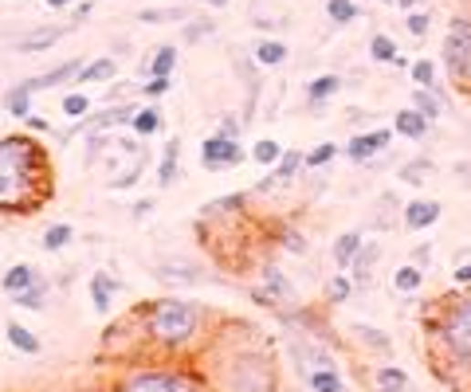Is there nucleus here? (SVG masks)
Returning <instances> with one entry per match:
<instances>
[{"label":"nucleus","mask_w":471,"mask_h":392,"mask_svg":"<svg viewBox=\"0 0 471 392\" xmlns=\"http://www.w3.org/2000/svg\"><path fill=\"white\" fill-rule=\"evenodd\" d=\"M56 192L47 150L28 134L0 138V216H36Z\"/></svg>","instance_id":"f257e3e1"},{"label":"nucleus","mask_w":471,"mask_h":392,"mask_svg":"<svg viewBox=\"0 0 471 392\" xmlns=\"http://www.w3.org/2000/svg\"><path fill=\"white\" fill-rule=\"evenodd\" d=\"M138 337L157 353H185L201 342V330H204V306L193 303V298H157V303H146L138 314Z\"/></svg>","instance_id":"f03ea898"},{"label":"nucleus","mask_w":471,"mask_h":392,"mask_svg":"<svg viewBox=\"0 0 471 392\" xmlns=\"http://www.w3.org/2000/svg\"><path fill=\"white\" fill-rule=\"evenodd\" d=\"M204 377L213 392H275V365L259 346L213 349Z\"/></svg>","instance_id":"7ed1b4c3"},{"label":"nucleus","mask_w":471,"mask_h":392,"mask_svg":"<svg viewBox=\"0 0 471 392\" xmlns=\"http://www.w3.org/2000/svg\"><path fill=\"white\" fill-rule=\"evenodd\" d=\"M424 334L436 349V369H471V291H455V298L440 303Z\"/></svg>","instance_id":"20e7f679"},{"label":"nucleus","mask_w":471,"mask_h":392,"mask_svg":"<svg viewBox=\"0 0 471 392\" xmlns=\"http://www.w3.org/2000/svg\"><path fill=\"white\" fill-rule=\"evenodd\" d=\"M114 392H213L208 377L181 361H138L114 381Z\"/></svg>","instance_id":"39448f33"},{"label":"nucleus","mask_w":471,"mask_h":392,"mask_svg":"<svg viewBox=\"0 0 471 392\" xmlns=\"http://www.w3.org/2000/svg\"><path fill=\"white\" fill-rule=\"evenodd\" d=\"M440 67L455 87L471 95V12H455L440 44Z\"/></svg>","instance_id":"423d86ee"},{"label":"nucleus","mask_w":471,"mask_h":392,"mask_svg":"<svg viewBox=\"0 0 471 392\" xmlns=\"http://www.w3.org/2000/svg\"><path fill=\"white\" fill-rule=\"evenodd\" d=\"M247 157H252V150H244L240 138L208 134L201 141V165L208 169V173H225V169H236V165H244Z\"/></svg>","instance_id":"0eeeda50"},{"label":"nucleus","mask_w":471,"mask_h":392,"mask_svg":"<svg viewBox=\"0 0 471 392\" xmlns=\"http://www.w3.org/2000/svg\"><path fill=\"white\" fill-rule=\"evenodd\" d=\"M389 141H392V129H370V134H353L342 153L350 157L353 165H370L373 157L389 146Z\"/></svg>","instance_id":"6e6552de"},{"label":"nucleus","mask_w":471,"mask_h":392,"mask_svg":"<svg viewBox=\"0 0 471 392\" xmlns=\"http://www.w3.org/2000/svg\"><path fill=\"white\" fill-rule=\"evenodd\" d=\"M287 353H291V361H295V373L307 377L314 373V369H322V365H334V357L326 353L322 346H310V342H295V337H287Z\"/></svg>","instance_id":"1a4fd4ad"},{"label":"nucleus","mask_w":471,"mask_h":392,"mask_svg":"<svg viewBox=\"0 0 471 392\" xmlns=\"http://www.w3.org/2000/svg\"><path fill=\"white\" fill-rule=\"evenodd\" d=\"M440 212H444V204L440 201H432V196H416V201H409L404 204V212H401V224L409 228V232H424V228H432L440 220Z\"/></svg>","instance_id":"9d476101"},{"label":"nucleus","mask_w":471,"mask_h":392,"mask_svg":"<svg viewBox=\"0 0 471 392\" xmlns=\"http://www.w3.org/2000/svg\"><path fill=\"white\" fill-rule=\"evenodd\" d=\"M247 208V192H228L216 201L201 204V224H216V220H236Z\"/></svg>","instance_id":"9b49d317"},{"label":"nucleus","mask_w":471,"mask_h":392,"mask_svg":"<svg viewBox=\"0 0 471 392\" xmlns=\"http://www.w3.org/2000/svg\"><path fill=\"white\" fill-rule=\"evenodd\" d=\"M392 134H401L404 141H424V138H432V122L421 110L404 107V110L392 114Z\"/></svg>","instance_id":"f8f14e48"},{"label":"nucleus","mask_w":471,"mask_h":392,"mask_svg":"<svg viewBox=\"0 0 471 392\" xmlns=\"http://www.w3.org/2000/svg\"><path fill=\"white\" fill-rule=\"evenodd\" d=\"M71 28H78V24H59V28H36V32H28V36H20V39H16V51H24V56L47 51V47H56Z\"/></svg>","instance_id":"ddd939ff"},{"label":"nucleus","mask_w":471,"mask_h":392,"mask_svg":"<svg viewBox=\"0 0 471 392\" xmlns=\"http://www.w3.org/2000/svg\"><path fill=\"white\" fill-rule=\"evenodd\" d=\"M382 252H385V247H382V243H373V240H365V243H361L358 259L350 263V279H353V286H370L373 267L382 263Z\"/></svg>","instance_id":"4468645a"},{"label":"nucleus","mask_w":471,"mask_h":392,"mask_svg":"<svg viewBox=\"0 0 471 392\" xmlns=\"http://www.w3.org/2000/svg\"><path fill=\"white\" fill-rule=\"evenodd\" d=\"M87 63L83 59H68V63H59V67H51L44 75H36V78H24V83L32 87V95L36 90H51V87H63V83H71V78H78V71H83Z\"/></svg>","instance_id":"2eb2a0df"},{"label":"nucleus","mask_w":471,"mask_h":392,"mask_svg":"<svg viewBox=\"0 0 471 392\" xmlns=\"http://www.w3.org/2000/svg\"><path fill=\"white\" fill-rule=\"evenodd\" d=\"M259 279H264V291L275 298V303H291V298H295V283L287 279V271H283V267L267 263L264 271H259Z\"/></svg>","instance_id":"dca6fc26"},{"label":"nucleus","mask_w":471,"mask_h":392,"mask_svg":"<svg viewBox=\"0 0 471 392\" xmlns=\"http://www.w3.org/2000/svg\"><path fill=\"white\" fill-rule=\"evenodd\" d=\"M252 56H256V67H264V71H267V67H283L291 51H287V44H283V39L264 36V39H259V44L252 47Z\"/></svg>","instance_id":"f3484780"},{"label":"nucleus","mask_w":471,"mask_h":392,"mask_svg":"<svg viewBox=\"0 0 471 392\" xmlns=\"http://www.w3.org/2000/svg\"><path fill=\"white\" fill-rule=\"evenodd\" d=\"M177 173H181V138L165 141L162 161H157V189H169L177 181Z\"/></svg>","instance_id":"a211bd4d"},{"label":"nucleus","mask_w":471,"mask_h":392,"mask_svg":"<svg viewBox=\"0 0 471 392\" xmlns=\"http://www.w3.org/2000/svg\"><path fill=\"white\" fill-rule=\"evenodd\" d=\"M361 243H365L361 232H342V235L334 240V247H330V259H334V263L342 267V271H350V263H353V259H358V252H361Z\"/></svg>","instance_id":"6ab92c4d"},{"label":"nucleus","mask_w":471,"mask_h":392,"mask_svg":"<svg viewBox=\"0 0 471 392\" xmlns=\"http://www.w3.org/2000/svg\"><path fill=\"white\" fill-rule=\"evenodd\" d=\"M432 173H436V161L421 153V157H413V161H404V165L397 169V181H404V185H409V189H421Z\"/></svg>","instance_id":"aec40b11"},{"label":"nucleus","mask_w":471,"mask_h":392,"mask_svg":"<svg viewBox=\"0 0 471 392\" xmlns=\"http://www.w3.org/2000/svg\"><path fill=\"white\" fill-rule=\"evenodd\" d=\"M342 90V75H319L307 83V107H322Z\"/></svg>","instance_id":"412c9836"},{"label":"nucleus","mask_w":471,"mask_h":392,"mask_svg":"<svg viewBox=\"0 0 471 392\" xmlns=\"http://www.w3.org/2000/svg\"><path fill=\"white\" fill-rule=\"evenodd\" d=\"M118 75V63L110 56H99V59H90L83 71H78L75 78V87H90V83H110V78Z\"/></svg>","instance_id":"4be33fe9"},{"label":"nucleus","mask_w":471,"mask_h":392,"mask_svg":"<svg viewBox=\"0 0 471 392\" xmlns=\"http://www.w3.org/2000/svg\"><path fill=\"white\" fill-rule=\"evenodd\" d=\"M162 126H165V118L157 107H138L134 118H130V129H134V138H153V134H162Z\"/></svg>","instance_id":"5701e85b"},{"label":"nucleus","mask_w":471,"mask_h":392,"mask_svg":"<svg viewBox=\"0 0 471 392\" xmlns=\"http://www.w3.org/2000/svg\"><path fill=\"white\" fill-rule=\"evenodd\" d=\"M36 279H39V271L32 263H12L5 274H0V286H5V294H20V291H28Z\"/></svg>","instance_id":"b1692460"},{"label":"nucleus","mask_w":471,"mask_h":392,"mask_svg":"<svg viewBox=\"0 0 471 392\" xmlns=\"http://www.w3.org/2000/svg\"><path fill=\"white\" fill-rule=\"evenodd\" d=\"M5 337H8V346L12 349H20V353H28V357H36V353H44V342L28 330V325H20L16 318H12L8 325H5Z\"/></svg>","instance_id":"393cba45"},{"label":"nucleus","mask_w":471,"mask_h":392,"mask_svg":"<svg viewBox=\"0 0 471 392\" xmlns=\"http://www.w3.org/2000/svg\"><path fill=\"white\" fill-rule=\"evenodd\" d=\"M114 291H118V283L110 279V274H90V306H95L99 314H110L114 306Z\"/></svg>","instance_id":"a878e982"},{"label":"nucleus","mask_w":471,"mask_h":392,"mask_svg":"<svg viewBox=\"0 0 471 392\" xmlns=\"http://www.w3.org/2000/svg\"><path fill=\"white\" fill-rule=\"evenodd\" d=\"M424 279H428V274L416 267V263H404V267L392 271V291H401V294H421V291H424Z\"/></svg>","instance_id":"bb28decb"},{"label":"nucleus","mask_w":471,"mask_h":392,"mask_svg":"<svg viewBox=\"0 0 471 392\" xmlns=\"http://www.w3.org/2000/svg\"><path fill=\"white\" fill-rule=\"evenodd\" d=\"M5 110H8V118H16V122H24V118L32 114V87H28V83L8 87V95H5Z\"/></svg>","instance_id":"cd10ccee"},{"label":"nucleus","mask_w":471,"mask_h":392,"mask_svg":"<svg viewBox=\"0 0 471 392\" xmlns=\"http://www.w3.org/2000/svg\"><path fill=\"white\" fill-rule=\"evenodd\" d=\"M409 107L413 110H421L428 122H436V118L444 114V98L436 95V90L432 87H413V98H409Z\"/></svg>","instance_id":"c85d7f7f"},{"label":"nucleus","mask_w":471,"mask_h":392,"mask_svg":"<svg viewBox=\"0 0 471 392\" xmlns=\"http://www.w3.org/2000/svg\"><path fill=\"white\" fill-rule=\"evenodd\" d=\"M181 20H189L185 5H157V8L138 12V24H181Z\"/></svg>","instance_id":"c756f323"},{"label":"nucleus","mask_w":471,"mask_h":392,"mask_svg":"<svg viewBox=\"0 0 471 392\" xmlns=\"http://www.w3.org/2000/svg\"><path fill=\"white\" fill-rule=\"evenodd\" d=\"M373 388L377 392H409V373L397 369V365H382V369H373Z\"/></svg>","instance_id":"7c9ffc66"},{"label":"nucleus","mask_w":471,"mask_h":392,"mask_svg":"<svg viewBox=\"0 0 471 392\" xmlns=\"http://www.w3.org/2000/svg\"><path fill=\"white\" fill-rule=\"evenodd\" d=\"M307 388H310V392H346L338 365H322V369H314V373L307 377Z\"/></svg>","instance_id":"2f4dec72"},{"label":"nucleus","mask_w":471,"mask_h":392,"mask_svg":"<svg viewBox=\"0 0 471 392\" xmlns=\"http://www.w3.org/2000/svg\"><path fill=\"white\" fill-rule=\"evenodd\" d=\"M47 291H51V283L39 274V279L28 286V291H20V294H12V306H24V310H44L47 303Z\"/></svg>","instance_id":"473e14b6"},{"label":"nucleus","mask_w":471,"mask_h":392,"mask_svg":"<svg viewBox=\"0 0 471 392\" xmlns=\"http://www.w3.org/2000/svg\"><path fill=\"white\" fill-rule=\"evenodd\" d=\"M307 169V153H298V150H283L279 157V165H275V177L283 181V185H291V181L298 177Z\"/></svg>","instance_id":"72a5a7b5"},{"label":"nucleus","mask_w":471,"mask_h":392,"mask_svg":"<svg viewBox=\"0 0 471 392\" xmlns=\"http://www.w3.org/2000/svg\"><path fill=\"white\" fill-rule=\"evenodd\" d=\"M177 71V47L173 44H162L153 51V59L146 63V78H153V75H173Z\"/></svg>","instance_id":"f704fd0d"},{"label":"nucleus","mask_w":471,"mask_h":392,"mask_svg":"<svg viewBox=\"0 0 471 392\" xmlns=\"http://www.w3.org/2000/svg\"><path fill=\"white\" fill-rule=\"evenodd\" d=\"M353 291H358V286H353L350 274H330V283H326V303H330V306H346L353 298Z\"/></svg>","instance_id":"c9c22d12"},{"label":"nucleus","mask_w":471,"mask_h":392,"mask_svg":"<svg viewBox=\"0 0 471 392\" xmlns=\"http://www.w3.org/2000/svg\"><path fill=\"white\" fill-rule=\"evenodd\" d=\"M365 51H370L373 63H392V59L401 56V51H397V39L385 36V32H373V36H370V47H365Z\"/></svg>","instance_id":"e433bc0d"},{"label":"nucleus","mask_w":471,"mask_h":392,"mask_svg":"<svg viewBox=\"0 0 471 392\" xmlns=\"http://www.w3.org/2000/svg\"><path fill=\"white\" fill-rule=\"evenodd\" d=\"M353 334H358V342L373 353H392V337L385 330H377V325H353Z\"/></svg>","instance_id":"4c0bfd02"},{"label":"nucleus","mask_w":471,"mask_h":392,"mask_svg":"<svg viewBox=\"0 0 471 392\" xmlns=\"http://www.w3.org/2000/svg\"><path fill=\"white\" fill-rule=\"evenodd\" d=\"M252 28L259 32H275V28H287V12H275V8H264V5H252Z\"/></svg>","instance_id":"58836bf2"},{"label":"nucleus","mask_w":471,"mask_h":392,"mask_svg":"<svg viewBox=\"0 0 471 392\" xmlns=\"http://www.w3.org/2000/svg\"><path fill=\"white\" fill-rule=\"evenodd\" d=\"M358 5L353 0H326V16H330V24L334 28H346V24H353L358 20Z\"/></svg>","instance_id":"ea45409f"},{"label":"nucleus","mask_w":471,"mask_h":392,"mask_svg":"<svg viewBox=\"0 0 471 392\" xmlns=\"http://www.w3.org/2000/svg\"><path fill=\"white\" fill-rule=\"evenodd\" d=\"M279 157H283V146H279V141H271V138H259L256 146H252V161L264 165V169L279 165Z\"/></svg>","instance_id":"a19ab883"},{"label":"nucleus","mask_w":471,"mask_h":392,"mask_svg":"<svg viewBox=\"0 0 471 392\" xmlns=\"http://www.w3.org/2000/svg\"><path fill=\"white\" fill-rule=\"evenodd\" d=\"M157 279L162 283H196L201 274H196V267H189V263H157Z\"/></svg>","instance_id":"79ce46f5"},{"label":"nucleus","mask_w":471,"mask_h":392,"mask_svg":"<svg viewBox=\"0 0 471 392\" xmlns=\"http://www.w3.org/2000/svg\"><path fill=\"white\" fill-rule=\"evenodd\" d=\"M409 75H413L416 87H432V90L440 87V71H436V63H432V59H413Z\"/></svg>","instance_id":"37998d69"},{"label":"nucleus","mask_w":471,"mask_h":392,"mask_svg":"<svg viewBox=\"0 0 471 392\" xmlns=\"http://www.w3.org/2000/svg\"><path fill=\"white\" fill-rule=\"evenodd\" d=\"M75 240V228L71 224H47L44 232V252H63Z\"/></svg>","instance_id":"c03bdc74"},{"label":"nucleus","mask_w":471,"mask_h":392,"mask_svg":"<svg viewBox=\"0 0 471 392\" xmlns=\"http://www.w3.org/2000/svg\"><path fill=\"white\" fill-rule=\"evenodd\" d=\"M432 28V12L428 8H413V12H404V32H409L413 39H424Z\"/></svg>","instance_id":"a18cd8bd"},{"label":"nucleus","mask_w":471,"mask_h":392,"mask_svg":"<svg viewBox=\"0 0 471 392\" xmlns=\"http://www.w3.org/2000/svg\"><path fill=\"white\" fill-rule=\"evenodd\" d=\"M59 110L71 118V122H78V118H87L90 114V98L83 95V90H71V95H63V102H59Z\"/></svg>","instance_id":"49530a36"},{"label":"nucleus","mask_w":471,"mask_h":392,"mask_svg":"<svg viewBox=\"0 0 471 392\" xmlns=\"http://www.w3.org/2000/svg\"><path fill=\"white\" fill-rule=\"evenodd\" d=\"M338 153H342V150H338L334 141H322V146H314V150L307 153V169H326V165H330Z\"/></svg>","instance_id":"de8ad7c7"},{"label":"nucleus","mask_w":471,"mask_h":392,"mask_svg":"<svg viewBox=\"0 0 471 392\" xmlns=\"http://www.w3.org/2000/svg\"><path fill=\"white\" fill-rule=\"evenodd\" d=\"M213 32H216L213 20H189L185 28H181V39H185V44H201V39L213 36Z\"/></svg>","instance_id":"09e8293b"},{"label":"nucleus","mask_w":471,"mask_h":392,"mask_svg":"<svg viewBox=\"0 0 471 392\" xmlns=\"http://www.w3.org/2000/svg\"><path fill=\"white\" fill-rule=\"evenodd\" d=\"M169 87H173V75H153L138 90H141V98H162V95H169Z\"/></svg>","instance_id":"8fccbe9b"},{"label":"nucleus","mask_w":471,"mask_h":392,"mask_svg":"<svg viewBox=\"0 0 471 392\" xmlns=\"http://www.w3.org/2000/svg\"><path fill=\"white\" fill-rule=\"evenodd\" d=\"M279 243H283V252H291V255H307V235L295 232V228H283Z\"/></svg>","instance_id":"3c124183"},{"label":"nucleus","mask_w":471,"mask_h":392,"mask_svg":"<svg viewBox=\"0 0 471 392\" xmlns=\"http://www.w3.org/2000/svg\"><path fill=\"white\" fill-rule=\"evenodd\" d=\"M452 286L455 291H471V259H464V263L452 267Z\"/></svg>","instance_id":"603ef678"},{"label":"nucleus","mask_w":471,"mask_h":392,"mask_svg":"<svg viewBox=\"0 0 471 392\" xmlns=\"http://www.w3.org/2000/svg\"><path fill=\"white\" fill-rule=\"evenodd\" d=\"M409 263H416L421 271H428V267H432V243H416L413 252H409Z\"/></svg>","instance_id":"864d4df0"},{"label":"nucleus","mask_w":471,"mask_h":392,"mask_svg":"<svg viewBox=\"0 0 471 392\" xmlns=\"http://www.w3.org/2000/svg\"><path fill=\"white\" fill-rule=\"evenodd\" d=\"M240 129H244L240 118H236V114H225V118H220V129H216V134H225V138H240Z\"/></svg>","instance_id":"5fc2aeb1"},{"label":"nucleus","mask_w":471,"mask_h":392,"mask_svg":"<svg viewBox=\"0 0 471 392\" xmlns=\"http://www.w3.org/2000/svg\"><path fill=\"white\" fill-rule=\"evenodd\" d=\"M24 126H28L32 134H47V129H51V122H47V118H39V114H28V118H24Z\"/></svg>","instance_id":"6e6d98bb"},{"label":"nucleus","mask_w":471,"mask_h":392,"mask_svg":"<svg viewBox=\"0 0 471 392\" xmlns=\"http://www.w3.org/2000/svg\"><path fill=\"white\" fill-rule=\"evenodd\" d=\"M150 208H153V201H150V196H146V201H138L134 208H130V212H134V220H141V216H146V212H150Z\"/></svg>","instance_id":"4d7b16f0"},{"label":"nucleus","mask_w":471,"mask_h":392,"mask_svg":"<svg viewBox=\"0 0 471 392\" xmlns=\"http://www.w3.org/2000/svg\"><path fill=\"white\" fill-rule=\"evenodd\" d=\"M87 16H90V5H78V8L71 12V24H83Z\"/></svg>","instance_id":"13d9d810"},{"label":"nucleus","mask_w":471,"mask_h":392,"mask_svg":"<svg viewBox=\"0 0 471 392\" xmlns=\"http://www.w3.org/2000/svg\"><path fill=\"white\" fill-rule=\"evenodd\" d=\"M397 8L401 12H413V8H421V0H397Z\"/></svg>","instance_id":"bf43d9fd"},{"label":"nucleus","mask_w":471,"mask_h":392,"mask_svg":"<svg viewBox=\"0 0 471 392\" xmlns=\"http://www.w3.org/2000/svg\"><path fill=\"white\" fill-rule=\"evenodd\" d=\"M44 5H47V8H71L75 0H44Z\"/></svg>","instance_id":"052dcab7"},{"label":"nucleus","mask_w":471,"mask_h":392,"mask_svg":"<svg viewBox=\"0 0 471 392\" xmlns=\"http://www.w3.org/2000/svg\"><path fill=\"white\" fill-rule=\"evenodd\" d=\"M204 5H213V8H228L232 0H204Z\"/></svg>","instance_id":"680f3d73"},{"label":"nucleus","mask_w":471,"mask_h":392,"mask_svg":"<svg viewBox=\"0 0 471 392\" xmlns=\"http://www.w3.org/2000/svg\"><path fill=\"white\" fill-rule=\"evenodd\" d=\"M377 5H397V0H377Z\"/></svg>","instance_id":"e2e57ef3"}]
</instances>
